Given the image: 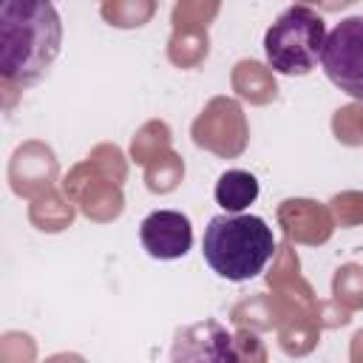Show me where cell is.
Listing matches in <instances>:
<instances>
[{"label":"cell","instance_id":"6da1fadb","mask_svg":"<svg viewBox=\"0 0 363 363\" xmlns=\"http://www.w3.org/2000/svg\"><path fill=\"white\" fill-rule=\"evenodd\" d=\"M62 45V23L45 0H6L0 6V74L14 85H37Z\"/></svg>","mask_w":363,"mask_h":363},{"label":"cell","instance_id":"8992f818","mask_svg":"<svg viewBox=\"0 0 363 363\" xmlns=\"http://www.w3.org/2000/svg\"><path fill=\"white\" fill-rule=\"evenodd\" d=\"M139 241L150 258L176 261L193 247V224L179 210H153L139 224Z\"/></svg>","mask_w":363,"mask_h":363},{"label":"cell","instance_id":"52a82bcc","mask_svg":"<svg viewBox=\"0 0 363 363\" xmlns=\"http://www.w3.org/2000/svg\"><path fill=\"white\" fill-rule=\"evenodd\" d=\"M258 193H261L258 179L250 170H224L213 190L216 204L224 213H244L258 199Z\"/></svg>","mask_w":363,"mask_h":363},{"label":"cell","instance_id":"277c9868","mask_svg":"<svg viewBox=\"0 0 363 363\" xmlns=\"http://www.w3.org/2000/svg\"><path fill=\"white\" fill-rule=\"evenodd\" d=\"M320 65L337 91L363 102V14L346 17L329 31Z\"/></svg>","mask_w":363,"mask_h":363},{"label":"cell","instance_id":"5b68a950","mask_svg":"<svg viewBox=\"0 0 363 363\" xmlns=\"http://www.w3.org/2000/svg\"><path fill=\"white\" fill-rule=\"evenodd\" d=\"M170 363H244L233 332L213 320H193L173 332Z\"/></svg>","mask_w":363,"mask_h":363},{"label":"cell","instance_id":"7a4b0ae2","mask_svg":"<svg viewBox=\"0 0 363 363\" xmlns=\"http://www.w3.org/2000/svg\"><path fill=\"white\" fill-rule=\"evenodd\" d=\"M272 252V227L252 213H218L207 221L201 235V255L207 267L218 278L235 284L261 275Z\"/></svg>","mask_w":363,"mask_h":363},{"label":"cell","instance_id":"3957f363","mask_svg":"<svg viewBox=\"0 0 363 363\" xmlns=\"http://www.w3.org/2000/svg\"><path fill=\"white\" fill-rule=\"evenodd\" d=\"M326 37V20L315 9L289 6L264 34V57L272 71L284 77H303L318 65Z\"/></svg>","mask_w":363,"mask_h":363}]
</instances>
